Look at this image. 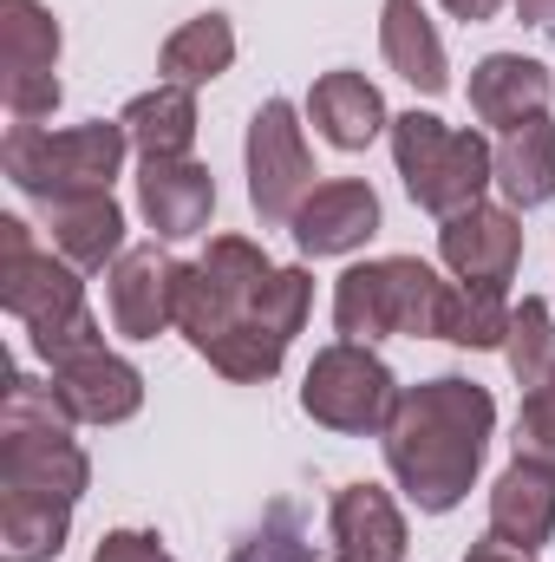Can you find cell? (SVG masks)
<instances>
[{"label":"cell","instance_id":"e0dca14e","mask_svg":"<svg viewBox=\"0 0 555 562\" xmlns=\"http://www.w3.org/2000/svg\"><path fill=\"white\" fill-rule=\"evenodd\" d=\"M327 537H333V562H406V517H399L393 491H380V484L333 491Z\"/></svg>","mask_w":555,"mask_h":562},{"label":"cell","instance_id":"5bb4252c","mask_svg":"<svg viewBox=\"0 0 555 562\" xmlns=\"http://www.w3.org/2000/svg\"><path fill=\"white\" fill-rule=\"evenodd\" d=\"M177 269L157 243H138L112 262L105 276V301H112V327L125 340H157L163 327H177Z\"/></svg>","mask_w":555,"mask_h":562},{"label":"cell","instance_id":"7a4b0ae2","mask_svg":"<svg viewBox=\"0 0 555 562\" xmlns=\"http://www.w3.org/2000/svg\"><path fill=\"white\" fill-rule=\"evenodd\" d=\"M0 307L33 334V353L46 367L105 340L92 307H86L79 269L53 249H33V229L20 216H0Z\"/></svg>","mask_w":555,"mask_h":562},{"label":"cell","instance_id":"484cf974","mask_svg":"<svg viewBox=\"0 0 555 562\" xmlns=\"http://www.w3.org/2000/svg\"><path fill=\"white\" fill-rule=\"evenodd\" d=\"M503 360H510V373H517V386H523V393H530V386H543V380L555 373V314H550V301L523 294V301L510 307Z\"/></svg>","mask_w":555,"mask_h":562},{"label":"cell","instance_id":"8fae6325","mask_svg":"<svg viewBox=\"0 0 555 562\" xmlns=\"http://www.w3.org/2000/svg\"><path fill=\"white\" fill-rule=\"evenodd\" d=\"M438 256H444V269L464 281V288L503 294L517 281V262H523V223H517V210L471 203V210H457L438 229Z\"/></svg>","mask_w":555,"mask_h":562},{"label":"cell","instance_id":"d6a6232c","mask_svg":"<svg viewBox=\"0 0 555 562\" xmlns=\"http://www.w3.org/2000/svg\"><path fill=\"white\" fill-rule=\"evenodd\" d=\"M464 562H536V557H523V550H510L503 537H477V543L464 550Z\"/></svg>","mask_w":555,"mask_h":562},{"label":"cell","instance_id":"d6986e66","mask_svg":"<svg viewBox=\"0 0 555 562\" xmlns=\"http://www.w3.org/2000/svg\"><path fill=\"white\" fill-rule=\"evenodd\" d=\"M307 119H314V132L333 144V150H366L380 132H393L380 86H373L366 72H347V66L314 79V92H307Z\"/></svg>","mask_w":555,"mask_h":562},{"label":"cell","instance_id":"2e32d148","mask_svg":"<svg viewBox=\"0 0 555 562\" xmlns=\"http://www.w3.org/2000/svg\"><path fill=\"white\" fill-rule=\"evenodd\" d=\"M555 99V79L543 59H523V53H490L471 66V112L477 125L490 132H517L530 119H543Z\"/></svg>","mask_w":555,"mask_h":562},{"label":"cell","instance_id":"6da1fadb","mask_svg":"<svg viewBox=\"0 0 555 562\" xmlns=\"http://www.w3.org/2000/svg\"><path fill=\"white\" fill-rule=\"evenodd\" d=\"M490 431H497V400L477 380L438 373V380L399 393L380 445H386L393 484L412 497L418 517H444L471 497L484 451H490Z\"/></svg>","mask_w":555,"mask_h":562},{"label":"cell","instance_id":"9c48e42d","mask_svg":"<svg viewBox=\"0 0 555 562\" xmlns=\"http://www.w3.org/2000/svg\"><path fill=\"white\" fill-rule=\"evenodd\" d=\"M59 20L39 0H0V99L13 125H39L59 105Z\"/></svg>","mask_w":555,"mask_h":562},{"label":"cell","instance_id":"7402d4cb","mask_svg":"<svg viewBox=\"0 0 555 562\" xmlns=\"http://www.w3.org/2000/svg\"><path fill=\"white\" fill-rule=\"evenodd\" d=\"M497 190L510 210H543L555 203V119H530L497 144Z\"/></svg>","mask_w":555,"mask_h":562},{"label":"cell","instance_id":"5b68a950","mask_svg":"<svg viewBox=\"0 0 555 562\" xmlns=\"http://www.w3.org/2000/svg\"><path fill=\"white\" fill-rule=\"evenodd\" d=\"M444 301H451V281L438 276L431 262L418 256H380V262H360L333 281V327L340 340H424L438 334L444 321Z\"/></svg>","mask_w":555,"mask_h":562},{"label":"cell","instance_id":"836d02e7","mask_svg":"<svg viewBox=\"0 0 555 562\" xmlns=\"http://www.w3.org/2000/svg\"><path fill=\"white\" fill-rule=\"evenodd\" d=\"M517 20L536 26L543 40H555V0H517Z\"/></svg>","mask_w":555,"mask_h":562},{"label":"cell","instance_id":"3957f363","mask_svg":"<svg viewBox=\"0 0 555 562\" xmlns=\"http://www.w3.org/2000/svg\"><path fill=\"white\" fill-rule=\"evenodd\" d=\"M72 413L53 386L26 380L7 367V393H0V491L20 497H66L79 504L92 484V458L72 438Z\"/></svg>","mask_w":555,"mask_h":562},{"label":"cell","instance_id":"9a60e30c","mask_svg":"<svg viewBox=\"0 0 555 562\" xmlns=\"http://www.w3.org/2000/svg\"><path fill=\"white\" fill-rule=\"evenodd\" d=\"M138 210L157 229V243L203 236L216 216V177L196 157H144L138 164Z\"/></svg>","mask_w":555,"mask_h":562},{"label":"cell","instance_id":"cb8c5ba5","mask_svg":"<svg viewBox=\"0 0 555 562\" xmlns=\"http://www.w3.org/2000/svg\"><path fill=\"white\" fill-rule=\"evenodd\" d=\"M157 66H163V86H190L196 92V86H209V79H223L236 66V26L223 13H196V20H183L163 40Z\"/></svg>","mask_w":555,"mask_h":562},{"label":"cell","instance_id":"ba28073f","mask_svg":"<svg viewBox=\"0 0 555 562\" xmlns=\"http://www.w3.org/2000/svg\"><path fill=\"white\" fill-rule=\"evenodd\" d=\"M399 393L406 386L393 380V367L366 340H333L314 353V367L301 380V413L340 438H366V431H386Z\"/></svg>","mask_w":555,"mask_h":562},{"label":"cell","instance_id":"8992f818","mask_svg":"<svg viewBox=\"0 0 555 562\" xmlns=\"http://www.w3.org/2000/svg\"><path fill=\"white\" fill-rule=\"evenodd\" d=\"M393 164L406 177V196L438 223L484 203V190L497 183V144H484L477 132H457L418 105L393 119Z\"/></svg>","mask_w":555,"mask_h":562},{"label":"cell","instance_id":"f1b7e54d","mask_svg":"<svg viewBox=\"0 0 555 562\" xmlns=\"http://www.w3.org/2000/svg\"><path fill=\"white\" fill-rule=\"evenodd\" d=\"M307 307H314V276L307 269H275L269 288L256 294V321L269 334H281V340H294L307 327Z\"/></svg>","mask_w":555,"mask_h":562},{"label":"cell","instance_id":"4316f807","mask_svg":"<svg viewBox=\"0 0 555 562\" xmlns=\"http://www.w3.org/2000/svg\"><path fill=\"white\" fill-rule=\"evenodd\" d=\"M503 334H510V301L503 294H490V288H451V301H444V321H438V340H451V347H503Z\"/></svg>","mask_w":555,"mask_h":562},{"label":"cell","instance_id":"ffe728a7","mask_svg":"<svg viewBox=\"0 0 555 562\" xmlns=\"http://www.w3.org/2000/svg\"><path fill=\"white\" fill-rule=\"evenodd\" d=\"M46 223H53V249L92 276V269H112L125 256V210L112 203V190L99 196H66V203H46Z\"/></svg>","mask_w":555,"mask_h":562},{"label":"cell","instance_id":"30bf717a","mask_svg":"<svg viewBox=\"0 0 555 562\" xmlns=\"http://www.w3.org/2000/svg\"><path fill=\"white\" fill-rule=\"evenodd\" d=\"M249 203L269 229H287L294 210L307 203L314 190V157H307V138H301V112L287 99H269L256 119H249Z\"/></svg>","mask_w":555,"mask_h":562},{"label":"cell","instance_id":"4dcf8cb0","mask_svg":"<svg viewBox=\"0 0 555 562\" xmlns=\"http://www.w3.org/2000/svg\"><path fill=\"white\" fill-rule=\"evenodd\" d=\"M92 562H177V557L163 550L157 530H105L99 550H92Z\"/></svg>","mask_w":555,"mask_h":562},{"label":"cell","instance_id":"277c9868","mask_svg":"<svg viewBox=\"0 0 555 562\" xmlns=\"http://www.w3.org/2000/svg\"><path fill=\"white\" fill-rule=\"evenodd\" d=\"M132 132L125 119H92L72 132H46V125H7L0 144V170L20 196L33 203H66V196H99L112 190V177L125 170Z\"/></svg>","mask_w":555,"mask_h":562},{"label":"cell","instance_id":"d4e9b609","mask_svg":"<svg viewBox=\"0 0 555 562\" xmlns=\"http://www.w3.org/2000/svg\"><path fill=\"white\" fill-rule=\"evenodd\" d=\"M118 119H125L138 157H190V144H196V92L190 86H157V92H138Z\"/></svg>","mask_w":555,"mask_h":562},{"label":"cell","instance_id":"1f68e13d","mask_svg":"<svg viewBox=\"0 0 555 562\" xmlns=\"http://www.w3.org/2000/svg\"><path fill=\"white\" fill-rule=\"evenodd\" d=\"M438 7H444L451 20H464V26H484V20H497L510 0H438Z\"/></svg>","mask_w":555,"mask_h":562},{"label":"cell","instance_id":"7c38bea8","mask_svg":"<svg viewBox=\"0 0 555 562\" xmlns=\"http://www.w3.org/2000/svg\"><path fill=\"white\" fill-rule=\"evenodd\" d=\"M287 229H294V249L314 256V262L320 256H353L380 236V196L360 177H327V183L307 190V203L294 210Z\"/></svg>","mask_w":555,"mask_h":562},{"label":"cell","instance_id":"52a82bcc","mask_svg":"<svg viewBox=\"0 0 555 562\" xmlns=\"http://www.w3.org/2000/svg\"><path fill=\"white\" fill-rule=\"evenodd\" d=\"M275 262L269 249H256L249 236H216L203 262L177 269V327L196 353H209L229 327H262L256 321V294L269 288Z\"/></svg>","mask_w":555,"mask_h":562},{"label":"cell","instance_id":"44dd1931","mask_svg":"<svg viewBox=\"0 0 555 562\" xmlns=\"http://www.w3.org/2000/svg\"><path fill=\"white\" fill-rule=\"evenodd\" d=\"M380 53H386V66H393L412 92H424V99L451 92L444 40H438V26L424 20L418 0H386V13H380Z\"/></svg>","mask_w":555,"mask_h":562},{"label":"cell","instance_id":"e575fe53","mask_svg":"<svg viewBox=\"0 0 555 562\" xmlns=\"http://www.w3.org/2000/svg\"><path fill=\"white\" fill-rule=\"evenodd\" d=\"M550 386H555V373H550Z\"/></svg>","mask_w":555,"mask_h":562},{"label":"cell","instance_id":"4fadbf2b","mask_svg":"<svg viewBox=\"0 0 555 562\" xmlns=\"http://www.w3.org/2000/svg\"><path fill=\"white\" fill-rule=\"evenodd\" d=\"M53 393L66 400V413L79 425H125V419H138V406H144V373L99 340V347L66 353L53 367Z\"/></svg>","mask_w":555,"mask_h":562},{"label":"cell","instance_id":"f546056e","mask_svg":"<svg viewBox=\"0 0 555 562\" xmlns=\"http://www.w3.org/2000/svg\"><path fill=\"white\" fill-rule=\"evenodd\" d=\"M517 458L555 464V386L550 380L523 393V413H517Z\"/></svg>","mask_w":555,"mask_h":562},{"label":"cell","instance_id":"603a6c76","mask_svg":"<svg viewBox=\"0 0 555 562\" xmlns=\"http://www.w3.org/2000/svg\"><path fill=\"white\" fill-rule=\"evenodd\" d=\"M72 537L66 497H20L0 491V562H53Z\"/></svg>","mask_w":555,"mask_h":562},{"label":"cell","instance_id":"83f0119b","mask_svg":"<svg viewBox=\"0 0 555 562\" xmlns=\"http://www.w3.org/2000/svg\"><path fill=\"white\" fill-rule=\"evenodd\" d=\"M229 562H320V557H314V543H307L301 510H294V504H269V517L236 543Z\"/></svg>","mask_w":555,"mask_h":562},{"label":"cell","instance_id":"ac0fdd59","mask_svg":"<svg viewBox=\"0 0 555 562\" xmlns=\"http://www.w3.org/2000/svg\"><path fill=\"white\" fill-rule=\"evenodd\" d=\"M490 537H503L510 550L536 557L555 537V464H536V458H517L497 491H490Z\"/></svg>","mask_w":555,"mask_h":562}]
</instances>
